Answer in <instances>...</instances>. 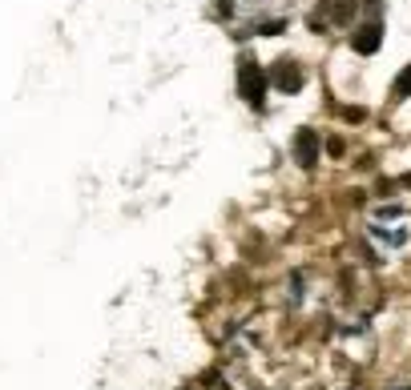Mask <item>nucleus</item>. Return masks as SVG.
I'll return each instance as SVG.
<instances>
[{"label":"nucleus","mask_w":411,"mask_h":390,"mask_svg":"<svg viewBox=\"0 0 411 390\" xmlns=\"http://www.w3.org/2000/svg\"><path fill=\"white\" fill-rule=\"evenodd\" d=\"M379 45H383V20H367V24H359L355 29V36H351V49L363 52V57H371V52H379Z\"/></svg>","instance_id":"20e7f679"},{"label":"nucleus","mask_w":411,"mask_h":390,"mask_svg":"<svg viewBox=\"0 0 411 390\" xmlns=\"http://www.w3.org/2000/svg\"><path fill=\"white\" fill-rule=\"evenodd\" d=\"M266 89H270L266 68L258 65L254 57H238V93H242V101H246L254 113L266 109Z\"/></svg>","instance_id":"f257e3e1"},{"label":"nucleus","mask_w":411,"mask_h":390,"mask_svg":"<svg viewBox=\"0 0 411 390\" xmlns=\"http://www.w3.org/2000/svg\"><path fill=\"white\" fill-rule=\"evenodd\" d=\"M395 97L403 101V97H411V65L399 73V81H395Z\"/></svg>","instance_id":"39448f33"},{"label":"nucleus","mask_w":411,"mask_h":390,"mask_svg":"<svg viewBox=\"0 0 411 390\" xmlns=\"http://www.w3.org/2000/svg\"><path fill=\"white\" fill-rule=\"evenodd\" d=\"M266 81L274 85L279 93H298L302 85H307V73L298 68V61H274V68H266Z\"/></svg>","instance_id":"f03ea898"},{"label":"nucleus","mask_w":411,"mask_h":390,"mask_svg":"<svg viewBox=\"0 0 411 390\" xmlns=\"http://www.w3.org/2000/svg\"><path fill=\"white\" fill-rule=\"evenodd\" d=\"M291 153H295V161L302 165V169H314V165H319V133L298 129L295 141H291Z\"/></svg>","instance_id":"7ed1b4c3"}]
</instances>
